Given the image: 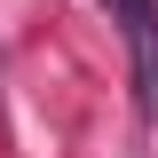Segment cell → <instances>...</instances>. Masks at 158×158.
I'll return each instance as SVG.
<instances>
[{
	"instance_id": "1",
	"label": "cell",
	"mask_w": 158,
	"mask_h": 158,
	"mask_svg": "<svg viewBox=\"0 0 158 158\" xmlns=\"http://www.w3.org/2000/svg\"><path fill=\"white\" fill-rule=\"evenodd\" d=\"M111 8H118V32H127V56H135L142 118L158 127V0H111Z\"/></svg>"
}]
</instances>
